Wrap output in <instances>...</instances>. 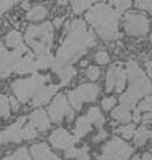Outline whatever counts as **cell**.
I'll return each mask as SVG.
<instances>
[{
  "label": "cell",
  "mask_w": 152,
  "mask_h": 160,
  "mask_svg": "<svg viewBox=\"0 0 152 160\" xmlns=\"http://www.w3.org/2000/svg\"><path fill=\"white\" fill-rule=\"evenodd\" d=\"M95 44L94 34L87 30V26L82 20L76 19L68 23L66 38L57 51L52 70L56 72L63 67L69 65V63L75 62Z\"/></svg>",
  "instance_id": "6da1fadb"
},
{
  "label": "cell",
  "mask_w": 152,
  "mask_h": 160,
  "mask_svg": "<svg viewBox=\"0 0 152 160\" xmlns=\"http://www.w3.org/2000/svg\"><path fill=\"white\" fill-rule=\"evenodd\" d=\"M119 14L120 13L112 6L97 4L86 13V19L96 30L102 39L109 42L120 38L118 31Z\"/></svg>",
  "instance_id": "7a4b0ae2"
},
{
  "label": "cell",
  "mask_w": 152,
  "mask_h": 160,
  "mask_svg": "<svg viewBox=\"0 0 152 160\" xmlns=\"http://www.w3.org/2000/svg\"><path fill=\"white\" fill-rule=\"evenodd\" d=\"M37 70L36 57L31 52L22 55L16 51H7L0 43V77H7L12 72L24 75Z\"/></svg>",
  "instance_id": "3957f363"
},
{
  "label": "cell",
  "mask_w": 152,
  "mask_h": 160,
  "mask_svg": "<svg viewBox=\"0 0 152 160\" xmlns=\"http://www.w3.org/2000/svg\"><path fill=\"white\" fill-rule=\"evenodd\" d=\"M54 39V29L51 23H43L39 26H30L25 33V40L32 48L36 56L50 53Z\"/></svg>",
  "instance_id": "277c9868"
},
{
  "label": "cell",
  "mask_w": 152,
  "mask_h": 160,
  "mask_svg": "<svg viewBox=\"0 0 152 160\" xmlns=\"http://www.w3.org/2000/svg\"><path fill=\"white\" fill-rule=\"evenodd\" d=\"M48 80H49L48 76L34 75L30 78L14 81L11 88L19 102H28L30 98H34L39 92L43 87H45Z\"/></svg>",
  "instance_id": "5b68a950"
},
{
  "label": "cell",
  "mask_w": 152,
  "mask_h": 160,
  "mask_svg": "<svg viewBox=\"0 0 152 160\" xmlns=\"http://www.w3.org/2000/svg\"><path fill=\"white\" fill-rule=\"evenodd\" d=\"M131 86L127 89V92L123 94L120 97V102L123 106H126L128 108H134L137 101L141 96H145L152 92V83L146 76L141 77L139 80L130 82Z\"/></svg>",
  "instance_id": "8992f818"
},
{
  "label": "cell",
  "mask_w": 152,
  "mask_h": 160,
  "mask_svg": "<svg viewBox=\"0 0 152 160\" xmlns=\"http://www.w3.org/2000/svg\"><path fill=\"white\" fill-rule=\"evenodd\" d=\"M133 149L128 143H126L119 138H113L108 141L99 157V160H127L131 157Z\"/></svg>",
  "instance_id": "52a82bcc"
},
{
  "label": "cell",
  "mask_w": 152,
  "mask_h": 160,
  "mask_svg": "<svg viewBox=\"0 0 152 160\" xmlns=\"http://www.w3.org/2000/svg\"><path fill=\"white\" fill-rule=\"evenodd\" d=\"M97 95H99V87L93 83H88V84H82L79 88L71 90L68 94V98L74 108L80 110L82 108L83 102L95 101Z\"/></svg>",
  "instance_id": "ba28073f"
},
{
  "label": "cell",
  "mask_w": 152,
  "mask_h": 160,
  "mask_svg": "<svg viewBox=\"0 0 152 160\" xmlns=\"http://www.w3.org/2000/svg\"><path fill=\"white\" fill-rule=\"evenodd\" d=\"M48 113H49L51 121L55 123H61L64 118H67L69 121L74 118L73 109L70 108L67 97L63 94H58L54 98V101L49 106Z\"/></svg>",
  "instance_id": "9c48e42d"
},
{
  "label": "cell",
  "mask_w": 152,
  "mask_h": 160,
  "mask_svg": "<svg viewBox=\"0 0 152 160\" xmlns=\"http://www.w3.org/2000/svg\"><path fill=\"white\" fill-rule=\"evenodd\" d=\"M124 28L130 36H144L149 32L150 23L144 14L137 12H128L125 16Z\"/></svg>",
  "instance_id": "30bf717a"
},
{
  "label": "cell",
  "mask_w": 152,
  "mask_h": 160,
  "mask_svg": "<svg viewBox=\"0 0 152 160\" xmlns=\"http://www.w3.org/2000/svg\"><path fill=\"white\" fill-rule=\"evenodd\" d=\"M127 74L120 64H114L108 69L106 76V92H121L125 89Z\"/></svg>",
  "instance_id": "8fae6325"
},
{
  "label": "cell",
  "mask_w": 152,
  "mask_h": 160,
  "mask_svg": "<svg viewBox=\"0 0 152 160\" xmlns=\"http://www.w3.org/2000/svg\"><path fill=\"white\" fill-rule=\"evenodd\" d=\"M26 121L25 116L18 119L16 123L7 127L5 131L0 132V145H5L8 142H20L23 140V125Z\"/></svg>",
  "instance_id": "7c38bea8"
},
{
  "label": "cell",
  "mask_w": 152,
  "mask_h": 160,
  "mask_svg": "<svg viewBox=\"0 0 152 160\" xmlns=\"http://www.w3.org/2000/svg\"><path fill=\"white\" fill-rule=\"evenodd\" d=\"M76 138L70 135L66 129L58 128L50 135V142L54 147L60 149H68L73 147Z\"/></svg>",
  "instance_id": "4fadbf2b"
},
{
  "label": "cell",
  "mask_w": 152,
  "mask_h": 160,
  "mask_svg": "<svg viewBox=\"0 0 152 160\" xmlns=\"http://www.w3.org/2000/svg\"><path fill=\"white\" fill-rule=\"evenodd\" d=\"M6 44L8 48H11L13 51L19 52L22 55H26L29 53V49L25 46V44L23 43L22 34L17 32V31H11L10 33L6 36Z\"/></svg>",
  "instance_id": "5bb4252c"
},
{
  "label": "cell",
  "mask_w": 152,
  "mask_h": 160,
  "mask_svg": "<svg viewBox=\"0 0 152 160\" xmlns=\"http://www.w3.org/2000/svg\"><path fill=\"white\" fill-rule=\"evenodd\" d=\"M30 123L36 127L39 132H45L50 128V120L48 118V114L42 109L34 110L30 115Z\"/></svg>",
  "instance_id": "9a60e30c"
},
{
  "label": "cell",
  "mask_w": 152,
  "mask_h": 160,
  "mask_svg": "<svg viewBox=\"0 0 152 160\" xmlns=\"http://www.w3.org/2000/svg\"><path fill=\"white\" fill-rule=\"evenodd\" d=\"M58 86L51 84V86H45L39 90V92L32 98V106L34 107H39L43 104H46L49 102L51 97L55 95V92H57Z\"/></svg>",
  "instance_id": "2e32d148"
},
{
  "label": "cell",
  "mask_w": 152,
  "mask_h": 160,
  "mask_svg": "<svg viewBox=\"0 0 152 160\" xmlns=\"http://www.w3.org/2000/svg\"><path fill=\"white\" fill-rule=\"evenodd\" d=\"M90 129H92V122L89 121L88 116L87 115L81 116L76 121V126L74 129V137L79 140V139L85 137L87 133H89Z\"/></svg>",
  "instance_id": "e0dca14e"
},
{
  "label": "cell",
  "mask_w": 152,
  "mask_h": 160,
  "mask_svg": "<svg viewBox=\"0 0 152 160\" xmlns=\"http://www.w3.org/2000/svg\"><path fill=\"white\" fill-rule=\"evenodd\" d=\"M112 116L114 120H117L118 122H121V123H127L132 119L130 108L126 107V106H123V104L117 107V108L113 110Z\"/></svg>",
  "instance_id": "ac0fdd59"
},
{
  "label": "cell",
  "mask_w": 152,
  "mask_h": 160,
  "mask_svg": "<svg viewBox=\"0 0 152 160\" xmlns=\"http://www.w3.org/2000/svg\"><path fill=\"white\" fill-rule=\"evenodd\" d=\"M126 74H127V78L130 80V82L135 80H139L141 77H144V71L140 69V67L138 65L137 62L134 61H130L126 64Z\"/></svg>",
  "instance_id": "d6986e66"
},
{
  "label": "cell",
  "mask_w": 152,
  "mask_h": 160,
  "mask_svg": "<svg viewBox=\"0 0 152 160\" xmlns=\"http://www.w3.org/2000/svg\"><path fill=\"white\" fill-rule=\"evenodd\" d=\"M87 116H88V119H89L90 122H92L93 125H95L96 128L101 129L102 126H103V123H105V118H103V115L101 114L100 109L97 108V107H92V108L88 110Z\"/></svg>",
  "instance_id": "ffe728a7"
},
{
  "label": "cell",
  "mask_w": 152,
  "mask_h": 160,
  "mask_svg": "<svg viewBox=\"0 0 152 160\" xmlns=\"http://www.w3.org/2000/svg\"><path fill=\"white\" fill-rule=\"evenodd\" d=\"M152 139V131L146 127H140L139 129L135 131L134 134V145L135 146H143L146 143L147 140Z\"/></svg>",
  "instance_id": "44dd1931"
},
{
  "label": "cell",
  "mask_w": 152,
  "mask_h": 160,
  "mask_svg": "<svg viewBox=\"0 0 152 160\" xmlns=\"http://www.w3.org/2000/svg\"><path fill=\"white\" fill-rule=\"evenodd\" d=\"M56 74L60 76V80H61V86H66L68 84L71 78L76 75V70L71 67V65H66L61 68L58 71H56Z\"/></svg>",
  "instance_id": "7402d4cb"
},
{
  "label": "cell",
  "mask_w": 152,
  "mask_h": 160,
  "mask_svg": "<svg viewBox=\"0 0 152 160\" xmlns=\"http://www.w3.org/2000/svg\"><path fill=\"white\" fill-rule=\"evenodd\" d=\"M46 14H48V10L44 6H34V8H31L28 12L26 18H28V20H31V22H38V20L44 19Z\"/></svg>",
  "instance_id": "603a6c76"
},
{
  "label": "cell",
  "mask_w": 152,
  "mask_h": 160,
  "mask_svg": "<svg viewBox=\"0 0 152 160\" xmlns=\"http://www.w3.org/2000/svg\"><path fill=\"white\" fill-rule=\"evenodd\" d=\"M54 62H55V58L52 57L50 53L40 55V56H36V65H37V69L52 68Z\"/></svg>",
  "instance_id": "cb8c5ba5"
},
{
  "label": "cell",
  "mask_w": 152,
  "mask_h": 160,
  "mask_svg": "<svg viewBox=\"0 0 152 160\" xmlns=\"http://www.w3.org/2000/svg\"><path fill=\"white\" fill-rule=\"evenodd\" d=\"M50 152V148H49V146L46 143H37V145H34L31 147V154L36 160L43 158L46 154H49Z\"/></svg>",
  "instance_id": "d4e9b609"
},
{
  "label": "cell",
  "mask_w": 152,
  "mask_h": 160,
  "mask_svg": "<svg viewBox=\"0 0 152 160\" xmlns=\"http://www.w3.org/2000/svg\"><path fill=\"white\" fill-rule=\"evenodd\" d=\"M95 1H97V0H73L71 6H73V10L75 13H81Z\"/></svg>",
  "instance_id": "484cf974"
},
{
  "label": "cell",
  "mask_w": 152,
  "mask_h": 160,
  "mask_svg": "<svg viewBox=\"0 0 152 160\" xmlns=\"http://www.w3.org/2000/svg\"><path fill=\"white\" fill-rule=\"evenodd\" d=\"M112 7L119 13H123L125 12L131 5H132V1L131 0H109Z\"/></svg>",
  "instance_id": "4316f807"
},
{
  "label": "cell",
  "mask_w": 152,
  "mask_h": 160,
  "mask_svg": "<svg viewBox=\"0 0 152 160\" xmlns=\"http://www.w3.org/2000/svg\"><path fill=\"white\" fill-rule=\"evenodd\" d=\"M10 98H7L5 95H0V118H7L10 115Z\"/></svg>",
  "instance_id": "83f0119b"
},
{
  "label": "cell",
  "mask_w": 152,
  "mask_h": 160,
  "mask_svg": "<svg viewBox=\"0 0 152 160\" xmlns=\"http://www.w3.org/2000/svg\"><path fill=\"white\" fill-rule=\"evenodd\" d=\"M3 160H31L30 154H29L28 149L22 147V148L17 149L14 153L10 157H6Z\"/></svg>",
  "instance_id": "f1b7e54d"
},
{
  "label": "cell",
  "mask_w": 152,
  "mask_h": 160,
  "mask_svg": "<svg viewBox=\"0 0 152 160\" xmlns=\"http://www.w3.org/2000/svg\"><path fill=\"white\" fill-rule=\"evenodd\" d=\"M115 132L119 133V134L123 138H125V139H131L132 137H134L135 127H134V125L130 123V125H125V126L120 127V128H118Z\"/></svg>",
  "instance_id": "f546056e"
},
{
  "label": "cell",
  "mask_w": 152,
  "mask_h": 160,
  "mask_svg": "<svg viewBox=\"0 0 152 160\" xmlns=\"http://www.w3.org/2000/svg\"><path fill=\"white\" fill-rule=\"evenodd\" d=\"M36 137H37V128L34 126L28 123L25 127H23V140H31Z\"/></svg>",
  "instance_id": "4dcf8cb0"
},
{
  "label": "cell",
  "mask_w": 152,
  "mask_h": 160,
  "mask_svg": "<svg viewBox=\"0 0 152 160\" xmlns=\"http://www.w3.org/2000/svg\"><path fill=\"white\" fill-rule=\"evenodd\" d=\"M137 109H138L140 113L141 112H146V113L152 112V95L145 97V98L139 103V106H138Z\"/></svg>",
  "instance_id": "1f68e13d"
},
{
  "label": "cell",
  "mask_w": 152,
  "mask_h": 160,
  "mask_svg": "<svg viewBox=\"0 0 152 160\" xmlns=\"http://www.w3.org/2000/svg\"><path fill=\"white\" fill-rule=\"evenodd\" d=\"M86 75H87V77L92 81H95L99 78V76H100V69L95 67V65H90L89 68L86 70Z\"/></svg>",
  "instance_id": "d6a6232c"
},
{
  "label": "cell",
  "mask_w": 152,
  "mask_h": 160,
  "mask_svg": "<svg viewBox=\"0 0 152 160\" xmlns=\"http://www.w3.org/2000/svg\"><path fill=\"white\" fill-rule=\"evenodd\" d=\"M19 0H0V16L8 11L13 5H16Z\"/></svg>",
  "instance_id": "836d02e7"
},
{
  "label": "cell",
  "mask_w": 152,
  "mask_h": 160,
  "mask_svg": "<svg viewBox=\"0 0 152 160\" xmlns=\"http://www.w3.org/2000/svg\"><path fill=\"white\" fill-rule=\"evenodd\" d=\"M134 4L138 8L144 11H152V0H134Z\"/></svg>",
  "instance_id": "e575fe53"
},
{
  "label": "cell",
  "mask_w": 152,
  "mask_h": 160,
  "mask_svg": "<svg viewBox=\"0 0 152 160\" xmlns=\"http://www.w3.org/2000/svg\"><path fill=\"white\" fill-rule=\"evenodd\" d=\"M95 61L99 64H106L109 62V56L106 51H99L95 55Z\"/></svg>",
  "instance_id": "d590c367"
},
{
  "label": "cell",
  "mask_w": 152,
  "mask_h": 160,
  "mask_svg": "<svg viewBox=\"0 0 152 160\" xmlns=\"http://www.w3.org/2000/svg\"><path fill=\"white\" fill-rule=\"evenodd\" d=\"M115 103H117L115 97H106L102 100V108L105 110H109L115 106Z\"/></svg>",
  "instance_id": "8d00e7d4"
},
{
  "label": "cell",
  "mask_w": 152,
  "mask_h": 160,
  "mask_svg": "<svg viewBox=\"0 0 152 160\" xmlns=\"http://www.w3.org/2000/svg\"><path fill=\"white\" fill-rule=\"evenodd\" d=\"M80 153V148H75V147H70V148L66 149V157L68 159H73V158H77V155Z\"/></svg>",
  "instance_id": "74e56055"
},
{
  "label": "cell",
  "mask_w": 152,
  "mask_h": 160,
  "mask_svg": "<svg viewBox=\"0 0 152 160\" xmlns=\"http://www.w3.org/2000/svg\"><path fill=\"white\" fill-rule=\"evenodd\" d=\"M76 160H90V157L88 154V148L85 147V148H80V153L77 155Z\"/></svg>",
  "instance_id": "f35d334b"
},
{
  "label": "cell",
  "mask_w": 152,
  "mask_h": 160,
  "mask_svg": "<svg viewBox=\"0 0 152 160\" xmlns=\"http://www.w3.org/2000/svg\"><path fill=\"white\" fill-rule=\"evenodd\" d=\"M132 160H152V154L149 153V152H145V153H143V154L134 157Z\"/></svg>",
  "instance_id": "ab89813d"
},
{
  "label": "cell",
  "mask_w": 152,
  "mask_h": 160,
  "mask_svg": "<svg viewBox=\"0 0 152 160\" xmlns=\"http://www.w3.org/2000/svg\"><path fill=\"white\" fill-rule=\"evenodd\" d=\"M141 121L143 123H150L152 125V112H149V113H145V114L141 116Z\"/></svg>",
  "instance_id": "60d3db41"
},
{
  "label": "cell",
  "mask_w": 152,
  "mask_h": 160,
  "mask_svg": "<svg viewBox=\"0 0 152 160\" xmlns=\"http://www.w3.org/2000/svg\"><path fill=\"white\" fill-rule=\"evenodd\" d=\"M106 137H107V133L105 131H101V129H100V132L97 133V135L94 138V141H95V142H99V141H101V140H105Z\"/></svg>",
  "instance_id": "b9f144b4"
},
{
  "label": "cell",
  "mask_w": 152,
  "mask_h": 160,
  "mask_svg": "<svg viewBox=\"0 0 152 160\" xmlns=\"http://www.w3.org/2000/svg\"><path fill=\"white\" fill-rule=\"evenodd\" d=\"M10 104H11V108L14 112H17L18 109H19V101H17L14 97H10Z\"/></svg>",
  "instance_id": "7bdbcfd3"
},
{
  "label": "cell",
  "mask_w": 152,
  "mask_h": 160,
  "mask_svg": "<svg viewBox=\"0 0 152 160\" xmlns=\"http://www.w3.org/2000/svg\"><path fill=\"white\" fill-rule=\"evenodd\" d=\"M38 160H61L57 155H55L52 152H50L49 154H46L45 157H43V158H40V159Z\"/></svg>",
  "instance_id": "ee69618b"
},
{
  "label": "cell",
  "mask_w": 152,
  "mask_h": 160,
  "mask_svg": "<svg viewBox=\"0 0 152 160\" xmlns=\"http://www.w3.org/2000/svg\"><path fill=\"white\" fill-rule=\"evenodd\" d=\"M133 120H134V122H139V121H141L140 112H139L138 109H134V114H133Z\"/></svg>",
  "instance_id": "f6af8a7d"
},
{
  "label": "cell",
  "mask_w": 152,
  "mask_h": 160,
  "mask_svg": "<svg viewBox=\"0 0 152 160\" xmlns=\"http://www.w3.org/2000/svg\"><path fill=\"white\" fill-rule=\"evenodd\" d=\"M145 67H146L147 75L152 78V62H149V61H147L146 63H145Z\"/></svg>",
  "instance_id": "bcb514c9"
},
{
  "label": "cell",
  "mask_w": 152,
  "mask_h": 160,
  "mask_svg": "<svg viewBox=\"0 0 152 160\" xmlns=\"http://www.w3.org/2000/svg\"><path fill=\"white\" fill-rule=\"evenodd\" d=\"M62 22H63V18H56L55 22H54V23H55V26H56V28H60Z\"/></svg>",
  "instance_id": "7dc6e473"
},
{
  "label": "cell",
  "mask_w": 152,
  "mask_h": 160,
  "mask_svg": "<svg viewBox=\"0 0 152 160\" xmlns=\"http://www.w3.org/2000/svg\"><path fill=\"white\" fill-rule=\"evenodd\" d=\"M67 1L68 0H58V4H60V5H64Z\"/></svg>",
  "instance_id": "c3c4849f"
},
{
  "label": "cell",
  "mask_w": 152,
  "mask_h": 160,
  "mask_svg": "<svg viewBox=\"0 0 152 160\" xmlns=\"http://www.w3.org/2000/svg\"><path fill=\"white\" fill-rule=\"evenodd\" d=\"M150 40H151V43H152V34H151V37H150Z\"/></svg>",
  "instance_id": "681fc988"
}]
</instances>
